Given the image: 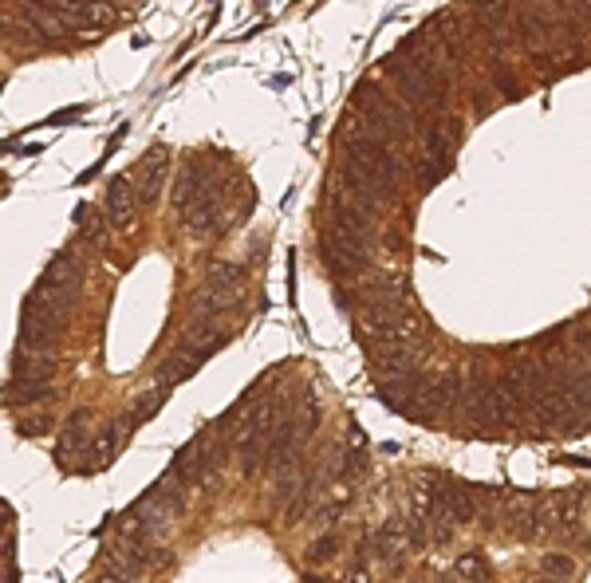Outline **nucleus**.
Segmentation results:
<instances>
[{
	"mask_svg": "<svg viewBox=\"0 0 591 583\" xmlns=\"http://www.w3.org/2000/svg\"><path fill=\"white\" fill-rule=\"evenodd\" d=\"M351 107H355V130L371 134L387 146H406L414 138V111L402 95H394L387 87H379L375 79H359L351 91Z\"/></svg>",
	"mask_w": 591,
	"mask_h": 583,
	"instance_id": "f257e3e1",
	"label": "nucleus"
},
{
	"mask_svg": "<svg viewBox=\"0 0 591 583\" xmlns=\"http://www.w3.org/2000/svg\"><path fill=\"white\" fill-rule=\"evenodd\" d=\"M339 146H343V162L355 166V170H363L367 178H375L383 190L394 194L406 182V162L398 158V150L387 146V142H379L371 134H359V130H347Z\"/></svg>",
	"mask_w": 591,
	"mask_h": 583,
	"instance_id": "f03ea898",
	"label": "nucleus"
},
{
	"mask_svg": "<svg viewBox=\"0 0 591 583\" xmlns=\"http://www.w3.org/2000/svg\"><path fill=\"white\" fill-rule=\"evenodd\" d=\"M221 461H225V442L213 438V434H197L194 442H186L178 454L170 473L194 493V489H217V473H221Z\"/></svg>",
	"mask_w": 591,
	"mask_h": 583,
	"instance_id": "7ed1b4c3",
	"label": "nucleus"
},
{
	"mask_svg": "<svg viewBox=\"0 0 591 583\" xmlns=\"http://www.w3.org/2000/svg\"><path fill=\"white\" fill-rule=\"evenodd\" d=\"M383 75H391L398 95H402L410 107H422V111H442V107H446L450 87L438 83V79H430L426 71H418L406 56H398V52L387 56V60H383Z\"/></svg>",
	"mask_w": 591,
	"mask_h": 583,
	"instance_id": "20e7f679",
	"label": "nucleus"
},
{
	"mask_svg": "<svg viewBox=\"0 0 591 583\" xmlns=\"http://www.w3.org/2000/svg\"><path fill=\"white\" fill-rule=\"evenodd\" d=\"M79 284H83V260H79V253L64 249V253H56V257L48 260V268L40 272V280H36L32 292H40V296H48V300L71 308Z\"/></svg>",
	"mask_w": 591,
	"mask_h": 583,
	"instance_id": "39448f33",
	"label": "nucleus"
},
{
	"mask_svg": "<svg viewBox=\"0 0 591 583\" xmlns=\"http://www.w3.org/2000/svg\"><path fill=\"white\" fill-rule=\"evenodd\" d=\"M371 241H347V237H335V233H324L320 241V260L335 280H351L355 272H363L371 264Z\"/></svg>",
	"mask_w": 591,
	"mask_h": 583,
	"instance_id": "423d86ee",
	"label": "nucleus"
},
{
	"mask_svg": "<svg viewBox=\"0 0 591 583\" xmlns=\"http://www.w3.org/2000/svg\"><path fill=\"white\" fill-rule=\"evenodd\" d=\"M335 197H343V201H355V205H363V209H379V205H387L391 201V190H383L375 178H367L363 170H355V166H339V174H335Z\"/></svg>",
	"mask_w": 591,
	"mask_h": 583,
	"instance_id": "0eeeda50",
	"label": "nucleus"
},
{
	"mask_svg": "<svg viewBox=\"0 0 591 583\" xmlns=\"http://www.w3.org/2000/svg\"><path fill=\"white\" fill-rule=\"evenodd\" d=\"M398 56H406V60L418 67V71H426L430 79H438V83H446V87H450V67L442 64V48H438L434 32H410V36L402 40Z\"/></svg>",
	"mask_w": 591,
	"mask_h": 583,
	"instance_id": "6e6552de",
	"label": "nucleus"
},
{
	"mask_svg": "<svg viewBox=\"0 0 591 583\" xmlns=\"http://www.w3.org/2000/svg\"><path fill=\"white\" fill-rule=\"evenodd\" d=\"M367 304H410V280L402 268H371L359 280Z\"/></svg>",
	"mask_w": 591,
	"mask_h": 583,
	"instance_id": "1a4fd4ad",
	"label": "nucleus"
},
{
	"mask_svg": "<svg viewBox=\"0 0 591 583\" xmlns=\"http://www.w3.org/2000/svg\"><path fill=\"white\" fill-rule=\"evenodd\" d=\"M182 225L190 229V237L205 241V237H217L229 221H225V201H221V190H205V194L194 201V209L182 217Z\"/></svg>",
	"mask_w": 591,
	"mask_h": 583,
	"instance_id": "9d476101",
	"label": "nucleus"
},
{
	"mask_svg": "<svg viewBox=\"0 0 591 583\" xmlns=\"http://www.w3.org/2000/svg\"><path fill=\"white\" fill-rule=\"evenodd\" d=\"M138 182H134L131 174H119V178H111L107 182V221L115 225V229H134V217H138Z\"/></svg>",
	"mask_w": 591,
	"mask_h": 583,
	"instance_id": "9b49d317",
	"label": "nucleus"
},
{
	"mask_svg": "<svg viewBox=\"0 0 591 583\" xmlns=\"http://www.w3.org/2000/svg\"><path fill=\"white\" fill-rule=\"evenodd\" d=\"M205 190H209V170H205L201 154H190V158L182 162L178 178H174V209H178V217H186Z\"/></svg>",
	"mask_w": 591,
	"mask_h": 583,
	"instance_id": "f8f14e48",
	"label": "nucleus"
},
{
	"mask_svg": "<svg viewBox=\"0 0 591 583\" xmlns=\"http://www.w3.org/2000/svg\"><path fill=\"white\" fill-rule=\"evenodd\" d=\"M166 174H170V150L158 142V146H150L146 154H142V162H138V197L150 205V201H158L162 194V186H166Z\"/></svg>",
	"mask_w": 591,
	"mask_h": 583,
	"instance_id": "ddd939ff",
	"label": "nucleus"
},
{
	"mask_svg": "<svg viewBox=\"0 0 591 583\" xmlns=\"http://www.w3.org/2000/svg\"><path fill=\"white\" fill-rule=\"evenodd\" d=\"M367 548H371L379 560H387L391 568H398V560H402L406 548H410V528H406V520H387L383 528H375L371 540H367Z\"/></svg>",
	"mask_w": 591,
	"mask_h": 583,
	"instance_id": "4468645a",
	"label": "nucleus"
},
{
	"mask_svg": "<svg viewBox=\"0 0 591 583\" xmlns=\"http://www.w3.org/2000/svg\"><path fill=\"white\" fill-rule=\"evenodd\" d=\"M233 308H241V292L237 288H217V284H205L194 296V320L197 324H213L217 316H229Z\"/></svg>",
	"mask_w": 591,
	"mask_h": 583,
	"instance_id": "2eb2a0df",
	"label": "nucleus"
},
{
	"mask_svg": "<svg viewBox=\"0 0 591 583\" xmlns=\"http://www.w3.org/2000/svg\"><path fill=\"white\" fill-rule=\"evenodd\" d=\"M52 371H56V351L16 347V355H12V379H24V383H48Z\"/></svg>",
	"mask_w": 591,
	"mask_h": 583,
	"instance_id": "dca6fc26",
	"label": "nucleus"
},
{
	"mask_svg": "<svg viewBox=\"0 0 591 583\" xmlns=\"http://www.w3.org/2000/svg\"><path fill=\"white\" fill-rule=\"evenodd\" d=\"M580 509H584V493H580V489L548 497V520H552V532H572L576 520H580Z\"/></svg>",
	"mask_w": 591,
	"mask_h": 583,
	"instance_id": "f3484780",
	"label": "nucleus"
},
{
	"mask_svg": "<svg viewBox=\"0 0 591 583\" xmlns=\"http://www.w3.org/2000/svg\"><path fill=\"white\" fill-rule=\"evenodd\" d=\"M91 450V434H87V410H79V414H71L64 426V434H60V446H56V457L67 461V457L75 454H87Z\"/></svg>",
	"mask_w": 591,
	"mask_h": 583,
	"instance_id": "a211bd4d",
	"label": "nucleus"
},
{
	"mask_svg": "<svg viewBox=\"0 0 591 583\" xmlns=\"http://www.w3.org/2000/svg\"><path fill=\"white\" fill-rule=\"evenodd\" d=\"M461 134H465V127H461L454 115H438L430 127H426V150H438V154H454L461 142Z\"/></svg>",
	"mask_w": 591,
	"mask_h": 583,
	"instance_id": "6ab92c4d",
	"label": "nucleus"
},
{
	"mask_svg": "<svg viewBox=\"0 0 591 583\" xmlns=\"http://www.w3.org/2000/svg\"><path fill=\"white\" fill-rule=\"evenodd\" d=\"M430 402H438V406H454V402H465V394H469V379L461 375V371H442L430 387Z\"/></svg>",
	"mask_w": 591,
	"mask_h": 583,
	"instance_id": "aec40b11",
	"label": "nucleus"
},
{
	"mask_svg": "<svg viewBox=\"0 0 591 583\" xmlns=\"http://www.w3.org/2000/svg\"><path fill=\"white\" fill-rule=\"evenodd\" d=\"M194 371H197V363H190L186 355H178V351H174V355H166V359L158 363L154 379H158V390L166 394V390H174L178 383H186V379H190Z\"/></svg>",
	"mask_w": 591,
	"mask_h": 583,
	"instance_id": "412c9836",
	"label": "nucleus"
},
{
	"mask_svg": "<svg viewBox=\"0 0 591 583\" xmlns=\"http://www.w3.org/2000/svg\"><path fill=\"white\" fill-rule=\"evenodd\" d=\"M75 225H79V233H83V241L87 245H95V249H103V241H107V213H95L91 205H79L75 209Z\"/></svg>",
	"mask_w": 591,
	"mask_h": 583,
	"instance_id": "4be33fe9",
	"label": "nucleus"
},
{
	"mask_svg": "<svg viewBox=\"0 0 591 583\" xmlns=\"http://www.w3.org/2000/svg\"><path fill=\"white\" fill-rule=\"evenodd\" d=\"M450 170H454V154L426 150V158L418 162V186H422V190H430V186H438V182H442Z\"/></svg>",
	"mask_w": 591,
	"mask_h": 583,
	"instance_id": "5701e85b",
	"label": "nucleus"
},
{
	"mask_svg": "<svg viewBox=\"0 0 591 583\" xmlns=\"http://www.w3.org/2000/svg\"><path fill=\"white\" fill-rule=\"evenodd\" d=\"M434 40H438V48H446L450 60H461V56H465V36H461V28L454 24L450 12L438 16V24H434Z\"/></svg>",
	"mask_w": 591,
	"mask_h": 583,
	"instance_id": "b1692460",
	"label": "nucleus"
},
{
	"mask_svg": "<svg viewBox=\"0 0 591 583\" xmlns=\"http://www.w3.org/2000/svg\"><path fill=\"white\" fill-rule=\"evenodd\" d=\"M4 398H8V406H36V402H48V398H52V387H48V383L12 379V383L4 387Z\"/></svg>",
	"mask_w": 591,
	"mask_h": 583,
	"instance_id": "393cba45",
	"label": "nucleus"
},
{
	"mask_svg": "<svg viewBox=\"0 0 591 583\" xmlns=\"http://www.w3.org/2000/svg\"><path fill=\"white\" fill-rule=\"evenodd\" d=\"M454 580L461 583H489L493 580V568H489V560L481 556V552H465L454 560Z\"/></svg>",
	"mask_w": 591,
	"mask_h": 583,
	"instance_id": "a878e982",
	"label": "nucleus"
},
{
	"mask_svg": "<svg viewBox=\"0 0 591 583\" xmlns=\"http://www.w3.org/2000/svg\"><path fill=\"white\" fill-rule=\"evenodd\" d=\"M162 390H154V394H142V398H134V406H131V414H127V426H142V422H150L158 410H162Z\"/></svg>",
	"mask_w": 591,
	"mask_h": 583,
	"instance_id": "bb28decb",
	"label": "nucleus"
},
{
	"mask_svg": "<svg viewBox=\"0 0 591 583\" xmlns=\"http://www.w3.org/2000/svg\"><path fill=\"white\" fill-rule=\"evenodd\" d=\"M540 572H544L548 580L564 583L572 572H576V560H572V556H564V552H548V556L540 560Z\"/></svg>",
	"mask_w": 591,
	"mask_h": 583,
	"instance_id": "cd10ccee",
	"label": "nucleus"
},
{
	"mask_svg": "<svg viewBox=\"0 0 591 583\" xmlns=\"http://www.w3.org/2000/svg\"><path fill=\"white\" fill-rule=\"evenodd\" d=\"M335 556H339V536H335V532L316 536L312 548H308V560H312V564H328V560H335Z\"/></svg>",
	"mask_w": 591,
	"mask_h": 583,
	"instance_id": "c85d7f7f",
	"label": "nucleus"
},
{
	"mask_svg": "<svg viewBox=\"0 0 591 583\" xmlns=\"http://www.w3.org/2000/svg\"><path fill=\"white\" fill-rule=\"evenodd\" d=\"M119 438H123V434H119L115 426H103V430H99V438H95V450H91V457H95V461L115 457L119 454Z\"/></svg>",
	"mask_w": 591,
	"mask_h": 583,
	"instance_id": "c756f323",
	"label": "nucleus"
},
{
	"mask_svg": "<svg viewBox=\"0 0 591 583\" xmlns=\"http://www.w3.org/2000/svg\"><path fill=\"white\" fill-rule=\"evenodd\" d=\"M339 583H371V572H367L363 564H351V568H347V576H343Z\"/></svg>",
	"mask_w": 591,
	"mask_h": 583,
	"instance_id": "7c9ffc66",
	"label": "nucleus"
},
{
	"mask_svg": "<svg viewBox=\"0 0 591 583\" xmlns=\"http://www.w3.org/2000/svg\"><path fill=\"white\" fill-rule=\"evenodd\" d=\"M103 583H127V580H115V576H103Z\"/></svg>",
	"mask_w": 591,
	"mask_h": 583,
	"instance_id": "2f4dec72",
	"label": "nucleus"
},
{
	"mask_svg": "<svg viewBox=\"0 0 591 583\" xmlns=\"http://www.w3.org/2000/svg\"><path fill=\"white\" fill-rule=\"evenodd\" d=\"M304 583H324V580H316V576H304Z\"/></svg>",
	"mask_w": 591,
	"mask_h": 583,
	"instance_id": "473e14b6",
	"label": "nucleus"
},
{
	"mask_svg": "<svg viewBox=\"0 0 591 583\" xmlns=\"http://www.w3.org/2000/svg\"><path fill=\"white\" fill-rule=\"evenodd\" d=\"M536 583H556V580H548V576H544V580H536Z\"/></svg>",
	"mask_w": 591,
	"mask_h": 583,
	"instance_id": "72a5a7b5",
	"label": "nucleus"
}]
</instances>
